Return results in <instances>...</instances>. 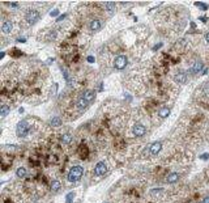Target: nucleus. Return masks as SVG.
I'll return each mask as SVG.
<instances>
[{"label": "nucleus", "instance_id": "20e7f679", "mask_svg": "<svg viewBox=\"0 0 209 203\" xmlns=\"http://www.w3.org/2000/svg\"><path fill=\"white\" fill-rule=\"evenodd\" d=\"M127 63H128L127 57H125V55H119V57L115 58V60H114V67L118 68V70H123V68H125Z\"/></svg>", "mask_w": 209, "mask_h": 203}, {"label": "nucleus", "instance_id": "0eeeda50", "mask_svg": "<svg viewBox=\"0 0 209 203\" xmlns=\"http://www.w3.org/2000/svg\"><path fill=\"white\" fill-rule=\"evenodd\" d=\"M81 97L84 98V100L90 105V104L94 101V98H96V93H94V91H85L84 95H82Z\"/></svg>", "mask_w": 209, "mask_h": 203}, {"label": "nucleus", "instance_id": "f03ea898", "mask_svg": "<svg viewBox=\"0 0 209 203\" xmlns=\"http://www.w3.org/2000/svg\"><path fill=\"white\" fill-rule=\"evenodd\" d=\"M82 174H84V168L80 165L73 167L68 173V181L69 182H77V181L81 180Z\"/></svg>", "mask_w": 209, "mask_h": 203}, {"label": "nucleus", "instance_id": "f3484780", "mask_svg": "<svg viewBox=\"0 0 209 203\" xmlns=\"http://www.w3.org/2000/svg\"><path fill=\"white\" fill-rule=\"evenodd\" d=\"M62 142H63V144H69L71 142H72V136H71L69 134H64L62 136Z\"/></svg>", "mask_w": 209, "mask_h": 203}, {"label": "nucleus", "instance_id": "393cba45", "mask_svg": "<svg viewBox=\"0 0 209 203\" xmlns=\"http://www.w3.org/2000/svg\"><path fill=\"white\" fill-rule=\"evenodd\" d=\"M56 13H58V11H54V12H51V16H56Z\"/></svg>", "mask_w": 209, "mask_h": 203}, {"label": "nucleus", "instance_id": "f8f14e48", "mask_svg": "<svg viewBox=\"0 0 209 203\" xmlns=\"http://www.w3.org/2000/svg\"><path fill=\"white\" fill-rule=\"evenodd\" d=\"M76 106H77L79 110H85V109H86L88 106H89V104H88V102H86L82 97H80V98H79V101H77V104H76Z\"/></svg>", "mask_w": 209, "mask_h": 203}, {"label": "nucleus", "instance_id": "a211bd4d", "mask_svg": "<svg viewBox=\"0 0 209 203\" xmlns=\"http://www.w3.org/2000/svg\"><path fill=\"white\" fill-rule=\"evenodd\" d=\"M59 189H60V182H59V181H54V182L51 184L52 193H56V191H59Z\"/></svg>", "mask_w": 209, "mask_h": 203}, {"label": "nucleus", "instance_id": "1a4fd4ad", "mask_svg": "<svg viewBox=\"0 0 209 203\" xmlns=\"http://www.w3.org/2000/svg\"><path fill=\"white\" fill-rule=\"evenodd\" d=\"M2 30H3V33H5V34H9V33L13 30L12 21H4L3 25H2Z\"/></svg>", "mask_w": 209, "mask_h": 203}, {"label": "nucleus", "instance_id": "6ab92c4d", "mask_svg": "<svg viewBox=\"0 0 209 203\" xmlns=\"http://www.w3.org/2000/svg\"><path fill=\"white\" fill-rule=\"evenodd\" d=\"M17 176L20 178H24L25 176H26V169L25 168H18L17 169Z\"/></svg>", "mask_w": 209, "mask_h": 203}, {"label": "nucleus", "instance_id": "423d86ee", "mask_svg": "<svg viewBox=\"0 0 209 203\" xmlns=\"http://www.w3.org/2000/svg\"><path fill=\"white\" fill-rule=\"evenodd\" d=\"M107 172V167H106V164H104L103 161H100L96 165V168H94V173H96V176H103L104 173Z\"/></svg>", "mask_w": 209, "mask_h": 203}, {"label": "nucleus", "instance_id": "9d476101", "mask_svg": "<svg viewBox=\"0 0 209 203\" xmlns=\"http://www.w3.org/2000/svg\"><path fill=\"white\" fill-rule=\"evenodd\" d=\"M90 30H93V32H97V30H100L101 28H102V21L101 20H92L90 21Z\"/></svg>", "mask_w": 209, "mask_h": 203}, {"label": "nucleus", "instance_id": "5701e85b", "mask_svg": "<svg viewBox=\"0 0 209 203\" xmlns=\"http://www.w3.org/2000/svg\"><path fill=\"white\" fill-rule=\"evenodd\" d=\"M205 40H207V42L209 43V33H207V36H205Z\"/></svg>", "mask_w": 209, "mask_h": 203}, {"label": "nucleus", "instance_id": "dca6fc26", "mask_svg": "<svg viewBox=\"0 0 209 203\" xmlns=\"http://www.w3.org/2000/svg\"><path fill=\"white\" fill-rule=\"evenodd\" d=\"M10 112V108L8 105H2V110H0V116H2V118H5L7 117V114Z\"/></svg>", "mask_w": 209, "mask_h": 203}, {"label": "nucleus", "instance_id": "b1692460", "mask_svg": "<svg viewBox=\"0 0 209 203\" xmlns=\"http://www.w3.org/2000/svg\"><path fill=\"white\" fill-rule=\"evenodd\" d=\"M203 203H209V197H207V198L204 199V202H203Z\"/></svg>", "mask_w": 209, "mask_h": 203}, {"label": "nucleus", "instance_id": "a878e982", "mask_svg": "<svg viewBox=\"0 0 209 203\" xmlns=\"http://www.w3.org/2000/svg\"><path fill=\"white\" fill-rule=\"evenodd\" d=\"M208 157H209L208 155H203V156H201V159H204V160H205V159H208Z\"/></svg>", "mask_w": 209, "mask_h": 203}, {"label": "nucleus", "instance_id": "6e6552de", "mask_svg": "<svg viewBox=\"0 0 209 203\" xmlns=\"http://www.w3.org/2000/svg\"><path fill=\"white\" fill-rule=\"evenodd\" d=\"M161 148H162V143H161V142H156V143H153V144L149 147L150 155H157V153H159Z\"/></svg>", "mask_w": 209, "mask_h": 203}, {"label": "nucleus", "instance_id": "39448f33", "mask_svg": "<svg viewBox=\"0 0 209 203\" xmlns=\"http://www.w3.org/2000/svg\"><path fill=\"white\" fill-rule=\"evenodd\" d=\"M132 133H133L136 138H141V136H144L146 134V127L141 123H136L133 126V129H132Z\"/></svg>", "mask_w": 209, "mask_h": 203}, {"label": "nucleus", "instance_id": "4468645a", "mask_svg": "<svg viewBox=\"0 0 209 203\" xmlns=\"http://www.w3.org/2000/svg\"><path fill=\"white\" fill-rule=\"evenodd\" d=\"M169 114H170V109L167 106H163V108H161L158 110V117L159 118H167Z\"/></svg>", "mask_w": 209, "mask_h": 203}, {"label": "nucleus", "instance_id": "4be33fe9", "mask_svg": "<svg viewBox=\"0 0 209 203\" xmlns=\"http://www.w3.org/2000/svg\"><path fill=\"white\" fill-rule=\"evenodd\" d=\"M196 5H197V7H200L201 9H207L208 8L207 5H204V3H196Z\"/></svg>", "mask_w": 209, "mask_h": 203}, {"label": "nucleus", "instance_id": "aec40b11", "mask_svg": "<svg viewBox=\"0 0 209 203\" xmlns=\"http://www.w3.org/2000/svg\"><path fill=\"white\" fill-rule=\"evenodd\" d=\"M51 125H52V126H60V125H62V121H60L59 118H54V119L51 121Z\"/></svg>", "mask_w": 209, "mask_h": 203}, {"label": "nucleus", "instance_id": "9b49d317", "mask_svg": "<svg viewBox=\"0 0 209 203\" xmlns=\"http://www.w3.org/2000/svg\"><path fill=\"white\" fill-rule=\"evenodd\" d=\"M178 180H179V174L175 173V172H173V173H170L167 177H166V182H169V184H175V182H178Z\"/></svg>", "mask_w": 209, "mask_h": 203}, {"label": "nucleus", "instance_id": "412c9836", "mask_svg": "<svg viewBox=\"0 0 209 203\" xmlns=\"http://www.w3.org/2000/svg\"><path fill=\"white\" fill-rule=\"evenodd\" d=\"M73 198H75V193H68L67 194V203H72Z\"/></svg>", "mask_w": 209, "mask_h": 203}, {"label": "nucleus", "instance_id": "ddd939ff", "mask_svg": "<svg viewBox=\"0 0 209 203\" xmlns=\"http://www.w3.org/2000/svg\"><path fill=\"white\" fill-rule=\"evenodd\" d=\"M186 78H187V75H186V72H183V71H179V72L175 75V80H177L179 84L186 83Z\"/></svg>", "mask_w": 209, "mask_h": 203}, {"label": "nucleus", "instance_id": "7ed1b4c3", "mask_svg": "<svg viewBox=\"0 0 209 203\" xmlns=\"http://www.w3.org/2000/svg\"><path fill=\"white\" fill-rule=\"evenodd\" d=\"M25 19H26V21H27V24H29V25H34V24H37L38 21H39L41 15H39L38 11L30 9V11H27V12H26Z\"/></svg>", "mask_w": 209, "mask_h": 203}, {"label": "nucleus", "instance_id": "f257e3e1", "mask_svg": "<svg viewBox=\"0 0 209 203\" xmlns=\"http://www.w3.org/2000/svg\"><path fill=\"white\" fill-rule=\"evenodd\" d=\"M30 125H29V121H26V119H24V121H21V122H18L17 123V127H16V134H17V136L18 138H26L27 135H29V133H30Z\"/></svg>", "mask_w": 209, "mask_h": 203}, {"label": "nucleus", "instance_id": "2eb2a0df", "mask_svg": "<svg viewBox=\"0 0 209 203\" xmlns=\"http://www.w3.org/2000/svg\"><path fill=\"white\" fill-rule=\"evenodd\" d=\"M104 9L109 11V13H110V15H113V13L115 12V3H111V2L104 3Z\"/></svg>", "mask_w": 209, "mask_h": 203}]
</instances>
